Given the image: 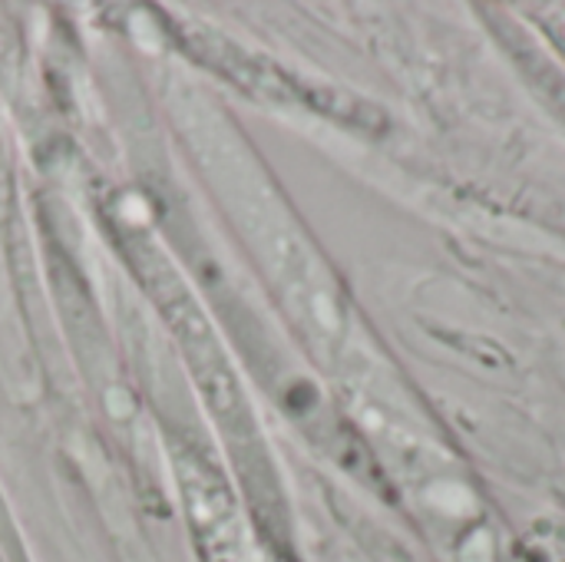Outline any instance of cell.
I'll use <instances>...</instances> for the list:
<instances>
[{
  "label": "cell",
  "instance_id": "obj_1",
  "mask_svg": "<svg viewBox=\"0 0 565 562\" xmlns=\"http://www.w3.org/2000/svg\"><path fill=\"white\" fill-rule=\"evenodd\" d=\"M540 86H543V96H546V99H553V106H556V109H559V113L565 116V83L563 79H559V76H553V73H546V76L540 73Z\"/></svg>",
  "mask_w": 565,
  "mask_h": 562
},
{
  "label": "cell",
  "instance_id": "obj_2",
  "mask_svg": "<svg viewBox=\"0 0 565 562\" xmlns=\"http://www.w3.org/2000/svg\"><path fill=\"white\" fill-rule=\"evenodd\" d=\"M559 10H563V17H546V26H550V36L556 40V46L565 50V7Z\"/></svg>",
  "mask_w": 565,
  "mask_h": 562
}]
</instances>
